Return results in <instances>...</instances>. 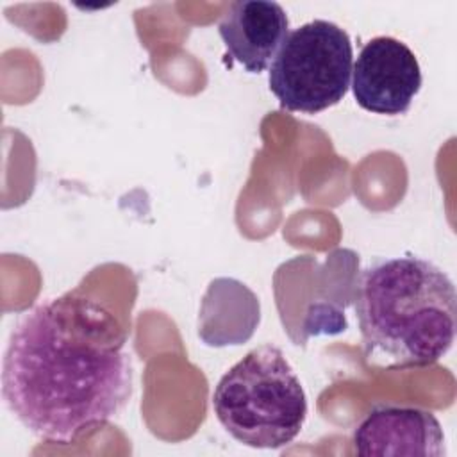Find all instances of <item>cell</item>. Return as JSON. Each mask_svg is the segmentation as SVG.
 <instances>
[{"mask_svg":"<svg viewBox=\"0 0 457 457\" xmlns=\"http://www.w3.org/2000/svg\"><path fill=\"white\" fill-rule=\"evenodd\" d=\"M353 309L366 357L387 368L434 364L455 339V286L446 271L416 255L362 268Z\"/></svg>","mask_w":457,"mask_h":457,"instance_id":"obj_2","label":"cell"},{"mask_svg":"<svg viewBox=\"0 0 457 457\" xmlns=\"http://www.w3.org/2000/svg\"><path fill=\"white\" fill-rule=\"evenodd\" d=\"M212 409L221 427L252 448H282L303 428L307 396L278 346L262 345L216 384Z\"/></svg>","mask_w":457,"mask_h":457,"instance_id":"obj_3","label":"cell"},{"mask_svg":"<svg viewBox=\"0 0 457 457\" xmlns=\"http://www.w3.org/2000/svg\"><path fill=\"white\" fill-rule=\"evenodd\" d=\"M362 457H445V434L437 418L420 407L380 405L366 414L352 436Z\"/></svg>","mask_w":457,"mask_h":457,"instance_id":"obj_6","label":"cell"},{"mask_svg":"<svg viewBox=\"0 0 457 457\" xmlns=\"http://www.w3.org/2000/svg\"><path fill=\"white\" fill-rule=\"evenodd\" d=\"M352 41L339 25L312 20L289 32L271 61L268 84L282 109L316 114L339 104L350 87Z\"/></svg>","mask_w":457,"mask_h":457,"instance_id":"obj_4","label":"cell"},{"mask_svg":"<svg viewBox=\"0 0 457 457\" xmlns=\"http://www.w3.org/2000/svg\"><path fill=\"white\" fill-rule=\"evenodd\" d=\"M289 29L284 7L268 0L232 2L218 21L230 57L250 73L264 71L275 59Z\"/></svg>","mask_w":457,"mask_h":457,"instance_id":"obj_7","label":"cell"},{"mask_svg":"<svg viewBox=\"0 0 457 457\" xmlns=\"http://www.w3.org/2000/svg\"><path fill=\"white\" fill-rule=\"evenodd\" d=\"M127 332L100 302L66 293L25 312L2 366V396L34 436L68 445L105 425L132 396Z\"/></svg>","mask_w":457,"mask_h":457,"instance_id":"obj_1","label":"cell"},{"mask_svg":"<svg viewBox=\"0 0 457 457\" xmlns=\"http://www.w3.org/2000/svg\"><path fill=\"white\" fill-rule=\"evenodd\" d=\"M420 89L421 68L405 43L391 36H377L361 48L352 68V93L364 111L403 114Z\"/></svg>","mask_w":457,"mask_h":457,"instance_id":"obj_5","label":"cell"}]
</instances>
